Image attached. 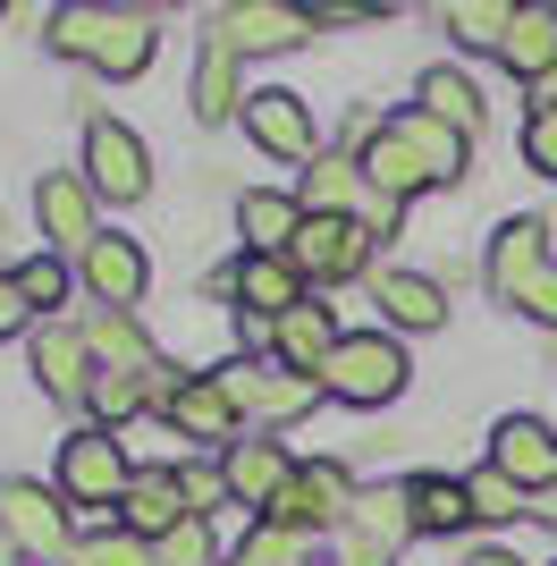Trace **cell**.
Wrapping results in <instances>:
<instances>
[{
	"instance_id": "1",
	"label": "cell",
	"mask_w": 557,
	"mask_h": 566,
	"mask_svg": "<svg viewBox=\"0 0 557 566\" xmlns=\"http://www.w3.org/2000/svg\"><path fill=\"white\" fill-rule=\"evenodd\" d=\"M464 144H473V136H456V127L431 118V111L364 118V178H371V195L406 203V195H422V187L464 178Z\"/></svg>"
},
{
	"instance_id": "2",
	"label": "cell",
	"mask_w": 557,
	"mask_h": 566,
	"mask_svg": "<svg viewBox=\"0 0 557 566\" xmlns=\"http://www.w3.org/2000/svg\"><path fill=\"white\" fill-rule=\"evenodd\" d=\"M60 60H85L102 76H144L153 69V18L136 9H51V34H43Z\"/></svg>"
},
{
	"instance_id": "3",
	"label": "cell",
	"mask_w": 557,
	"mask_h": 566,
	"mask_svg": "<svg viewBox=\"0 0 557 566\" xmlns=\"http://www.w3.org/2000/svg\"><path fill=\"white\" fill-rule=\"evenodd\" d=\"M322 389L338 406H389L406 389V347L389 331H347L338 355H329V373H322Z\"/></svg>"
},
{
	"instance_id": "4",
	"label": "cell",
	"mask_w": 557,
	"mask_h": 566,
	"mask_svg": "<svg viewBox=\"0 0 557 566\" xmlns=\"http://www.w3.org/2000/svg\"><path fill=\"white\" fill-rule=\"evenodd\" d=\"M127 491H136V465H127V449L111 431L85 423L60 440V499L69 507H127Z\"/></svg>"
},
{
	"instance_id": "5",
	"label": "cell",
	"mask_w": 557,
	"mask_h": 566,
	"mask_svg": "<svg viewBox=\"0 0 557 566\" xmlns=\"http://www.w3.org/2000/svg\"><path fill=\"white\" fill-rule=\"evenodd\" d=\"M211 380L229 389V406H237V415H262V423H287V415H304L313 398H329L322 380L287 373L278 355H245V364H220Z\"/></svg>"
},
{
	"instance_id": "6",
	"label": "cell",
	"mask_w": 557,
	"mask_h": 566,
	"mask_svg": "<svg viewBox=\"0 0 557 566\" xmlns=\"http://www.w3.org/2000/svg\"><path fill=\"white\" fill-rule=\"evenodd\" d=\"M355 499H364V491L347 482V465H329V457H313V465H296V482L278 491L271 524H287V533H347Z\"/></svg>"
},
{
	"instance_id": "7",
	"label": "cell",
	"mask_w": 557,
	"mask_h": 566,
	"mask_svg": "<svg viewBox=\"0 0 557 566\" xmlns=\"http://www.w3.org/2000/svg\"><path fill=\"white\" fill-rule=\"evenodd\" d=\"M0 533L25 549V558H69V507L43 482H0Z\"/></svg>"
},
{
	"instance_id": "8",
	"label": "cell",
	"mask_w": 557,
	"mask_h": 566,
	"mask_svg": "<svg viewBox=\"0 0 557 566\" xmlns=\"http://www.w3.org/2000/svg\"><path fill=\"white\" fill-rule=\"evenodd\" d=\"M406 533H414V491H364L338 549H347V566H389L406 549Z\"/></svg>"
},
{
	"instance_id": "9",
	"label": "cell",
	"mask_w": 557,
	"mask_h": 566,
	"mask_svg": "<svg viewBox=\"0 0 557 566\" xmlns=\"http://www.w3.org/2000/svg\"><path fill=\"white\" fill-rule=\"evenodd\" d=\"M85 187L111 195V203H136L153 187V161H144L136 127H118V118H93L85 127Z\"/></svg>"
},
{
	"instance_id": "10",
	"label": "cell",
	"mask_w": 557,
	"mask_h": 566,
	"mask_svg": "<svg viewBox=\"0 0 557 566\" xmlns=\"http://www.w3.org/2000/svg\"><path fill=\"white\" fill-rule=\"evenodd\" d=\"M287 262H296L304 280H355V271L371 262V229L364 220H338V212H313Z\"/></svg>"
},
{
	"instance_id": "11",
	"label": "cell",
	"mask_w": 557,
	"mask_h": 566,
	"mask_svg": "<svg viewBox=\"0 0 557 566\" xmlns=\"http://www.w3.org/2000/svg\"><path fill=\"white\" fill-rule=\"evenodd\" d=\"M93 203H102V195H93L85 178H60V169L34 187V220H43V237L60 245V254H76V262L102 245V220H93Z\"/></svg>"
},
{
	"instance_id": "12",
	"label": "cell",
	"mask_w": 557,
	"mask_h": 566,
	"mask_svg": "<svg viewBox=\"0 0 557 566\" xmlns=\"http://www.w3.org/2000/svg\"><path fill=\"white\" fill-rule=\"evenodd\" d=\"M245 136L278 161H313V102L287 85H262V94H245Z\"/></svg>"
},
{
	"instance_id": "13",
	"label": "cell",
	"mask_w": 557,
	"mask_h": 566,
	"mask_svg": "<svg viewBox=\"0 0 557 566\" xmlns=\"http://www.w3.org/2000/svg\"><path fill=\"white\" fill-rule=\"evenodd\" d=\"M127 533L136 542H169L178 524H195V499H186V473L178 465H153V473H136V491H127Z\"/></svg>"
},
{
	"instance_id": "14",
	"label": "cell",
	"mask_w": 557,
	"mask_h": 566,
	"mask_svg": "<svg viewBox=\"0 0 557 566\" xmlns=\"http://www.w3.org/2000/svg\"><path fill=\"white\" fill-rule=\"evenodd\" d=\"M220 482H229V499H245V507H262V516H271L278 491L296 482V457L278 449V440H237V449L220 457Z\"/></svg>"
},
{
	"instance_id": "15",
	"label": "cell",
	"mask_w": 557,
	"mask_h": 566,
	"mask_svg": "<svg viewBox=\"0 0 557 566\" xmlns=\"http://www.w3.org/2000/svg\"><path fill=\"white\" fill-rule=\"evenodd\" d=\"M338 313L329 305H313V296H304L296 313H287V322H271V347H278V364H287V373H304V380H322L329 373V355H338Z\"/></svg>"
},
{
	"instance_id": "16",
	"label": "cell",
	"mask_w": 557,
	"mask_h": 566,
	"mask_svg": "<svg viewBox=\"0 0 557 566\" xmlns=\"http://www.w3.org/2000/svg\"><path fill=\"white\" fill-rule=\"evenodd\" d=\"M490 465H498L515 491L533 499V491H549V482H557V440L533 423V415H507V423H498V440H490Z\"/></svg>"
},
{
	"instance_id": "17",
	"label": "cell",
	"mask_w": 557,
	"mask_h": 566,
	"mask_svg": "<svg viewBox=\"0 0 557 566\" xmlns=\"http://www.w3.org/2000/svg\"><path fill=\"white\" fill-rule=\"evenodd\" d=\"M313 9H287V0H245V9H229L220 18V43L229 51H287V43H304L313 34Z\"/></svg>"
},
{
	"instance_id": "18",
	"label": "cell",
	"mask_w": 557,
	"mask_h": 566,
	"mask_svg": "<svg viewBox=\"0 0 557 566\" xmlns=\"http://www.w3.org/2000/svg\"><path fill=\"white\" fill-rule=\"evenodd\" d=\"M229 287L245 296V313H262V322H287V313L304 305V271L287 254H245Z\"/></svg>"
},
{
	"instance_id": "19",
	"label": "cell",
	"mask_w": 557,
	"mask_h": 566,
	"mask_svg": "<svg viewBox=\"0 0 557 566\" xmlns=\"http://www.w3.org/2000/svg\"><path fill=\"white\" fill-rule=\"evenodd\" d=\"M85 364H93V338H76L69 322H51V331L34 338V373H43V389H51L60 406L93 398V373H85Z\"/></svg>"
},
{
	"instance_id": "20",
	"label": "cell",
	"mask_w": 557,
	"mask_h": 566,
	"mask_svg": "<svg viewBox=\"0 0 557 566\" xmlns=\"http://www.w3.org/2000/svg\"><path fill=\"white\" fill-rule=\"evenodd\" d=\"M533 271H549V229L524 212V220H507V229L490 237V287H498V296L515 305V287L533 280Z\"/></svg>"
},
{
	"instance_id": "21",
	"label": "cell",
	"mask_w": 557,
	"mask_h": 566,
	"mask_svg": "<svg viewBox=\"0 0 557 566\" xmlns=\"http://www.w3.org/2000/svg\"><path fill=\"white\" fill-rule=\"evenodd\" d=\"M161 415L186 431V440H229V449H237V406H229V389H220L211 373L203 380H178Z\"/></svg>"
},
{
	"instance_id": "22",
	"label": "cell",
	"mask_w": 557,
	"mask_h": 566,
	"mask_svg": "<svg viewBox=\"0 0 557 566\" xmlns=\"http://www.w3.org/2000/svg\"><path fill=\"white\" fill-rule=\"evenodd\" d=\"M237 229H245V254H296L304 195H245V203H237Z\"/></svg>"
},
{
	"instance_id": "23",
	"label": "cell",
	"mask_w": 557,
	"mask_h": 566,
	"mask_svg": "<svg viewBox=\"0 0 557 566\" xmlns=\"http://www.w3.org/2000/svg\"><path fill=\"white\" fill-rule=\"evenodd\" d=\"M85 287H93L111 313L136 305V296H144V254H136V237H102V245L85 254Z\"/></svg>"
},
{
	"instance_id": "24",
	"label": "cell",
	"mask_w": 557,
	"mask_h": 566,
	"mask_svg": "<svg viewBox=\"0 0 557 566\" xmlns=\"http://www.w3.org/2000/svg\"><path fill=\"white\" fill-rule=\"evenodd\" d=\"M380 313L397 331H440L448 322V287L422 280V271H380Z\"/></svg>"
},
{
	"instance_id": "25",
	"label": "cell",
	"mask_w": 557,
	"mask_h": 566,
	"mask_svg": "<svg viewBox=\"0 0 557 566\" xmlns=\"http://www.w3.org/2000/svg\"><path fill=\"white\" fill-rule=\"evenodd\" d=\"M524 85H540V76L557 69V9H515V34H507V51H498Z\"/></svg>"
},
{
	"instance_id": "26",
	"label": "cell",
	"mask_w": 557,
	"mask_h": 566,
	"mask_svg": "<svg viewBox=\"0 0 557 566\" xmlns=\"http://www.w3.org/2000/svg\"><path fill=\"white\" fill-rule=\"evenodd\" d=\"M406 491H414V533H464L473 524V491H464L456 473H422Z\"/></svg>"
},
{
	"instance_id": "27",
	"label": "cell",
	"mask_w": 557,
	"mask_h": 566,
	"mask_svg": "<svg viewBox=\"0 0 557 566\" xmlns=\"http://www.w3.org/2000/svg\"><path fill=\"white\" fill-rule=\"evenodd\" d=\"M422 111L448 118L456 136H473V127H482V94H473V76H456V69H422Z\"/></svg>"
},
{
	"instance_id": "28",
	"label": "cell",
	"mask_w": 557,
	"mask_h": 566,
	"mask_svg": "<svg viewBox=\"0 0 557 566\" xmlns=\"http://www.w3.org/2000/svg\"><path fill=\"white\" fill-rule=\"evenodd\" d=\"M304 203H313V212H338V220H364L371 195L355 187V161H313L304 169Z\"/></svg>"
},
{
	"instance_id": "29",
	"label": "cell",
	"mask_w": 557,
	"mask_h": 566,
	"mask_svg": "<svg viewBox=\"0 0 557 566\" xmlns=\"http://www.w3.org/2000/svg\"><path fill=\"white\" fill-rule=\"evenodd\" d=\"M448 34H456V43H473V51H507L515 9H507V0H456V9H448Z\"/></svg>"
},
{
	"instance_id": "30",
	"label": "cell",
	"mask_w": 557,
	"mask_h": 566,
	"mask_svg": "<svg viewBox=\"0 0 557 566\" xmlns=\"http://www.w3.org/2000/svg\"><path fill=\"white\" fill-rule=\"evenodd\" d=\"M237 102H245V94H237V51H229V43H211V51H203V69H195V118H229Z\"/></svg>"
},
{
	"instance_id": "31",
	"label": "cell",
	"mask_w": 557,
	"mask_h": 566,
	"mask_svg": "<svg viewBox=\"0 0 557 566\" xmlns=\"http://www.w3.org/2000/svg\"><path fill=\"white\" fill-rule=\"evenodd\" d=\"M144 398H161V389H153V380H136V373H93V415H102V423H127V415H136Z\"/></svg>"
},
{
	"instance_id": "32",
	"label": "cell",
	"mask_w": 557,
	"mask_h": 566,
	"mask_svg": "<svg viewBox=\"0 0 557 566\" xmlns=\"http://www.w3.org/2000/svg\"><path fill=\"white\" fill-rule=\"evenodd\" d=\"M69 566H153V542H136L127 524H111V533L76 542V549H69Z\"/></svg>"
},
{
	"instance_id": "33",
	"label": "cell",
	"mask_w": 557,
	"mask_h": 566,
	"mask_svg": "<svg viewBox=\"0 0 557 566\" xmlns=\"http://www.w3.org/2000/svg\"><path fill=\"white\" fill-rule=\"evenodd\" d=\"M464 491H473V516H482V524H515V516H524V491H515L498 465L464 473Z\"/></svg>"
},
{
	"instance_id": "34",
	"label": "cell",
	"mask_w": 557,
	"mask_h": 566,
	"mask_svg": "<svg viewBox=\"0 0 557 566\" xmlns=\"http://www.w3.org/2000/svg\"><path fill=\"white\" fill-rule=\"evenodd\" d=\"M304 542H313V533H287V524L262 516V533L237 549V558H245V566H313V549H304Z\"/></svg>"
},
{
	"instance_id": "35",
	"label": "cell",
	"mask_w": 557,
	"mask_h": 566,
	"mask_svg": "<svg viewBox=\"0 0 557 566\" xmlns=\"http://www.w3.org/2000/svg\"><path fill=\"white\" fill-rule=\"evenodd\" d=\"M18 296H25V305H34V313H60V305H69V271H60V262H51V254L18 262Z\"/></svg>"
},
{
	"instance_id": "36",
	"label": "cell",
	"mask_w": 557,
	"mask_h": 566,
	"mask_svg": "<svg viewBox=\"0 0 557 566\" xmlns=\"http://www.w3.org/2000/svg\"><path fill=\"white\" fill-rule=\"evenodd\" d=\"M153 566H220V549H211V524H178L169 542H153Z\"/></svg>"
},
{
	"instance_id": "37",
	"label": "cell",
	"mask_w": 557,
	"mask_h": 566,
	"mask_svg": "<svg viewBox=\"0 0 557 566\" xmlns=\"http://www.w3.org/2000/svg\"><path fill=\"white\" fill-rule=\"evenodd\" d=\"M524 161H533L540 178H557V111H533V118H524Z\"/></svg>"
},
{
	"instance_id": "38",
	"label": "cell",
	"mask_w": 557,
	"mask_h": 566,
	"mask_svg": "<svg viewBox=\"0 0 557 566\" xmlns=\"http://www.w3.org/2000/svg\"><path fill=\"white\" fill-rule=\"evenodd\" d=\"M515 313H533V322H549V331H557V262L515 287Z\"/></svg>"
},
{
	"instance_id": "39",
	"label": "cell",
	"mask_w": 557,
	"mask_h": 566,
	"mask_svg": "<svg viewBox=\"0 0 557 566\" xmlns=\"http://www.w3.org/2000/svg\"><path fill=\"white\" fill-rule=\"evenodd\" d=\"M25 313H34V305L18 296V271H0V338H18V331H25Z\"/></svg>"
},
{
	"instance_id": "40",
	"label": "cell",
	"mask_w": 557,
	"mask_h": 566,
	"mask_svg": "<svg viewBox=\"0 0 557 566\" xmlns=\"http://www.w3.org/2000/svg\"><path fill=\"white\" fill-rule=\"evenodd\" d=\"M18 558H25V549H18V542H9V533H0V566H18Z\"/></svg>"
},
{
	"instance_id": "41",
	"label": "cell",
	"mask_w": 557,
	"mask_h": 566,
	"mask_svg": "<svg viewBox=\"0 0 557 566\" xmlns=\"http://www.w3.org/2000/svg\"><path fill=\"white\" fill-rule=\"evenodd\" d=\"M473 566H515V558H507V549H482V558H473Z\"/></svg>"
},
{
	"instance_id": "42",
	"label": "cell",
	"mask_w": 557,
	"mask_h": 566,
	"mask_svg": "<svg viewBox=\"0 0 557 566\" xmlns=\"http://www.w3.org/2000/svg\"><path fill=\"white\" fill-rule=\"evenodd\" d=\"M229 566H245V558H229Z\"/></svg>"
}]
</instances>
